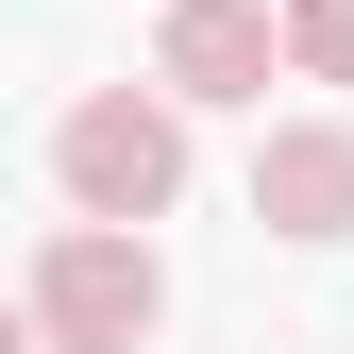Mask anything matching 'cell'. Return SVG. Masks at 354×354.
<instances>
[{
	"label": "cell",
	"mask_w": 354,
	"mask_h": 354,
	"mask_svg": "<svg viewBox=\"0 0 354 354\" xmlns=\"http://www.w3.org/2000/svg\"><path fill=\"white\" fill-rule=\"evenodd\" d=\"M51 186H68L84 236H152V219L186 203V118H169L152 84H84L51 118Z\"/></svg>",
	"instance_id": "6da1fadb"
},
{
	"label": "cell",
	"mask_w": 354,
	"mask_h": 354,
	"mask_svg": "<svg viewBox=\"0 0 354 354\" xmlns=\"http://www.w3.org/2000/svg\"><path fill=\"white\" fill-rule=\"evenodd\" d=\"M34 354H152V321H169V270H152V236H68L34 253Z\"/></svg>",
	"instance_id": "7a4b0ae2"
},
{
	"label": "cell",
	"mask_w": 354,
	"mask_h": 354,
	"mask_svg": "<svg viewBox=\"0 0 354 354\" xmlns=\"http://www.w3.org/2000/svg\"><path fill=\"white\" fill-rule=\"evenodd\" d=\"M152 68H169V84H152L169 118H186V102H270V84H287V68H270V0H169Z\"/></svg>",
	"instance_id": "3957f363"
},
{
	"label": "cell",
	"mask_w": 354,
	"mask_h": 354,
	"mask_svg": "<svg viewBox=\"0 0 354 354\" xmlns=\"http://www.w3.org/2000/svg\"><path fill=\"white\" fill-rule=\"evenodd\" d=\"M253 219H270V236H354V118H270V136H253Z\"/></svg>",
	"instance_id": "277c9868"
},
{
	"label": "cell",
	"mask_w": 354,
	"mask_h": 354,
	"mask_svg": "<svg viewBox=\"0 0 354 354\" xmlns=\"http://www.w3.org/2000/svg\"><path fill=\"white\" fill-rule=\"evenodd\" d=\"M270 68L287 84H354V0H270Z\"/></svg>",
	"instance_id": "5b68a950"
},
{
	"label": "cell",
	"mask_w": 354,
	"mask_h": 354,
	"mask_svg": "<svg viewBox=\"0 0 354 354\" xmlns=\"http://www.w3.org/2000/svg\"><path fill=\"white\" fill-rule=\"evenodd\" d=\"M0 354H34V321H17V304H0Z\"/></svg>",
	"instance_id": "8992f818"
}]
</instances>
